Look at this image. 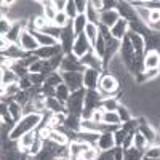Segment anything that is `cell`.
<instances>
[{
	"mask_svg": "<svg viewBox=\"0 0 160 160\" xmlns=\"http://www.w3.org/2000/svg\"><path fill=\"white\" fill-rule=\"evenodd\" d=\"M29 78H31L34 87H42L45 83V80H47V77L43 74H29Z\"/></svg>",
	"mask_w": 160,
	"mask_h": 160,
	"instance_id": "44",
	"label": "cell"
},
{
	"mask_svg": "<svg viewBox=\"0 0 160 160\" xmlns=\"http://www.w3.org/2000/svg\"><path fill=\"white\" fill-rule=\"evenodd\" d=\"M155 21H160V11L158 10H151L149 22H155Z\"/></svg>",
	"mask_w": 160,
	"mask_h": 160,
	"instance_id": "57",
	"label": "cell"
},
{
	"mask_svg": "<svg viewBox=\"0 0 160 160\" xmlns=\"http://www.w3.org/2000/svg\"><path fill=\"white\" fill-rule=\"evenodd\" d=\"M101 151L98 149V146H90V148H87L82 154V160H98Z\"/></svg>",
	"mask_w": 160,
	"mask_h": 160,
	"instance_id": "35",
	"label": "cell"
},
{
	"mask_svg": "<svg viewBox=\"0 0 160 160\" xmlns=\"http://www.w3.org/2000/svg\"><path fill=\"white\" fill-rule=\"evenodd\" d=\"M93 51H95V53H96V55H98L101 59L104 58V53H106V40H104L101 35L98 37L96 43L93 45Z\"/></svg>",
	"mask_w": 160,
	"mask_h": 160,
	"instance_id": "37",
	"label": "cell"
},
{
	"mask_svg": "<svg viewBox=\"0 0 160 160\" xmlns=\"http://www.w3.org/2000/svg\"><path fill=\"white\" fill-rule=\"evenodd\" d=\"M48 141L55 142V144H58V146H68V144H69V138H68V135H66V133H64L61 128H58V130H51V135H50Z\"/></svg>",
	"mask_w": 160,
	"mask_h": 160,
	"instance_id": "22",
	"label": "cell"
},
{
	"mask_svg": "<svg viewBox=\"0 0 160 160\" xmlns=\"http://www.w3.org/2000/svg\"><path fill=\"white\" fill-rule=\"evenodd\" d=\"M91 2H93V7H95L99 13L104 10V2H102V0H91Z\"/></svg>",
	"mask_w": 160,
	"mask_h": 160,
	"instance_id": "58",
	"label": "cell"
},
{
	"mask_svg": "<svg viewBox=\"0 0 160 160\" xmlns=\"http://www.w3.org/2000/svg\"><path fill=\"white\" fill-rule=\"evenodd\" d=\"M142 157H144V152L142 151H138L135 148L125 149V160H141Z\"/></svg>",
	"mask_w": 160,
	"mask_h": 160,
	"instance_id": "39",
	"label": "cell"
},
{
	"mask_svg": "<svg viewBox=\"0 0 160 160\" xmlns=\"http://www.w3.org/2000/svg\"><path fill=\"white\" fill-rule=\"evenodd\" d=\"M142 62H144V71L158 69L160 68V53H157V51H144Z\"/></svg>",
	"mask_w": 160,
	"mask_h": 160,
	"instance_id": "16",
	"label": "cell"
},
{
	"mask_svg": "<svg viewBox=\"0 0 160 160\" xmlns=\"http://www.w3.org/2000/svg\"><path fill=\"white\" fill-rule=\"evenodd\" d=\"M18 82H19V78L15 74V71L2 66V87H8L11 83H18Z\"/></svg>",
	"mask_w": 160,
	"mask_h": 160,
	"instance_id": "24",
	"label": "cell"
},
{
	"mask_svg": "<svg viewBox=\"0 0 160 160\" xmlns=\"http://www.w3.org/2000/svg\"><path fill=\"white\" fill-rule=\"evenodd\" d=\"M101 71L96 69H85L83 72V87L87 90H96L99 85V78H101Z\"/></svg>",
	"mask_w": 160,
	"mask_h": 160,
	"instance_id": "10",
	"label": "cell"
},
{
	"mask_svg": "<svg viewBox=\"0 0 160 160\" xmlns=\"http://www.w3.org/2000/svg\"><path fill=\"white\" fill-rule=\"evenodd\" d=\"M98 93L101 95L102 99L106 98H111L114 93H117L118 90V80L115 75L112 74H102L101 78H99V85H98Z\"/></svg>",
	"mask_w": 160,
	"mask_h": 160,
	"instance_id": "3",
	"label": "cell"
},
{
	"mask_svg": "<svg viewBox=\"0 0 160 160\" xmlns=\"http://www.w3.org/2000/svg\"><path fill=\"white\" fill-rule=\"evenodd\" d=\"M80 64H82L85 69H96V71H102V69H104L102 59H101L93 50L88 51L87 55L80 59Z\"/></svg>",
	"mask_w": 160,
	"mask_h": 160,
	"instance_id": "8",
	"label": "cell"
},
{
	"mask_svg": "<svg viewBox=\"0 0 160 160\" xmlns=\"http://www.w3.org/2000/svg\"><path fill=\"white\" fill-rule=\"evenodd\" d=\"M98 160H115V158H114V149L101 152L99 157H98Z\"/></svg>",
	"mask_w": 160,
	"mask_h": 160,
	"instance_id": "51",
	"label": "cell"
},
{
	"mask_svg": "<svg viewBox=\"0 0 160 160\" xmlns=\"http://www.w3.org/2000/svg\"><path fill=\"white\" fill-rule=\"evenodd\" d=\"M72 19H69L68 18V15H66L64 11H61V13H58L56 15V18H55V21H53V24L56 26V28H59V29H64L66 26H68L69 22H71Z\"/></svg>",
	"mask_w": 160,
	"mask_h": 160,
	"instance_id": "36",
	"label": "cell"
},
{
	"mask_svg": "<svg viewBox=\"0 0 160 160\" xmlns=\"http://www.w3.org/2000/svg\"><path fill=\"white\" fill-rule=\"evenodd\" d=\"M130 32V22L127 21V19H122L120 18L112 28H111V34H112V37L115 38V40H122L127 37V34Z\"/></svg>",
	"mask_w": 160,
	"mask_h": 160,
	"instance_id": "13",
	"label": "cell"
},
{
	"mask_svg": "<svg viewBox=\"0 0 160 160\" xmlns=\"http://www.w3.org/2000/svg\"><path fill=\"white\" fill-rule=\"evenodd\" d=\"M47 109L51 114H61V112H66V106L62 102H59L56 98H47Z\"/></svg>",
	"mask_w": 160,
	"mask_h": 160,
	"instance_id": "27",
	"label": "cell"
},
{
	"mask_svg": "<svg viewBox=\"0 0 160 160\" xmlns=\"http://www.w3.org/2000/svg\"><path fill=\"white\" fill-rule=\"evenodd\" d=\"M69 96H71V90L68 88V85H66V83H61V85H58V87H56L55 98H56L59 102H62V104L66 106V102H68Z\"/></svg>",
	"mask_w": 160,
	"mask_h": 160,
	"instance_id": "29",
	"label": "cell"
},
{
	"mask_svg": "<svg viewBox=\"0 0 160 160\" xmlns=\"http://www.w3.org/2000/svg\"><path fill=\"white\" fill-rule=\"evenodd\" d=\"M11 26H13V22L8 18H2V19H0V37H5L10 32Z\"/></svg>",
	"mask_w": 160,
	"mask_h": 160,
	"instance_id": "42",
	"label": "cell"
},
{
	"mask_svg": "<svg viewBox=\"0 0 160 160\" xmlns=\"http://www.w3.org/2000/svg\"><path fill=\"white\" fill-rule=\"evenodd\" d=\"M101 133H91V131H78V141H83L88 146H96Z\"/></svg>",
	"mask_w": 160,
	"mask_h": 160,
	"instance_id": "26",
	"label": "cell"
},
{
	"mask_svg": "<svg viewBox=\"0 0 160 160\" xmlns=\"http://www.w3.org/2000/svg\"><path fill=\"white\" fill-rule=\"evenodd\" d=\"M127 37L130 38L131 47H133V50H135V55H136V56H142L144 51H146V38H144V35L130 31V32L127 34Z\"/></svg>",
	"mask_w": 160,
	"mask_h": 160,
	"instance_id": "11",
	"label": "cell"
},
{
	"mask_svg": "<svg viewBox=\"0 0 160 160\" xmlns=\"http://www.w3.org/2000/svg\"><path fill=\"white\" fill-rule=\"evenodd\" d=\"M118 19H120V15L115 8L114 10H104L99 15V24L104 26V28H108V29H111Z\"/></svg>",
	"mask_w": 160,
	"mask_h": 160,
	"instance_id": "14",
	"label": "cell"
},
{
	"mask_svg": "<svg viewBox=\"0 0 160 160\" xmlns=\"http://www.w3.org/2000/svg\"><path fill=\"white\" fill-rule=\"evenodd\" d=\"M38 3L42 5L45 19H48L50 22L55 21V18H56V15H58V11H56V8H55V5H53L51 0H42V2H38Z\"/></svg>",
	"mask_w": 160,
	"mask_h": 160,
	"instance_id": "19",
	"label": "cell"
},
{
	"mask_svg": "<svg viewBox=\"0 0 160 160\" xmlns=\"http://www.w3.org/2000/svg\"><path fill=\"white\" fill-rule=\"evenodd\" d=\"M8 111H10V114H11V117H13L15 122H19V120L22 118V106L19 102H16V101L10 102L8 104Z\"/></svg>",
	"mask_w": 160,
	"mask_h": 160,
	"instance_id": "32",
	"label": "cell"
},
{
	"mask_svg": "<svg viewBox=\"0 0 160 160\" xmlns=\"http://www.w3.org/2000/svg\"><path fill=\"white\" fill-rule=\"evenodd\" d=\"M37 138H38L37 131H29V133H26L24 136H21V138L18 139V149L22 151V152H29V149L32 148V144L35 142Z\"/></svg>",
	"mask_w": 160,
	"mask_h": 160,
	"instance_id": "17",
	"label": "cell"
},
{
	"mask_svg": "<svg viewBox=\"0 0 160 160\" xmlns=\"http://www.w3.org/2000/svg\"><path fill=\"white\" fill-rule=\"evenodd\" d=\"M85 95H87V88H82V90H77V91L71 93L68 102H66V112L82 117V112L85 109Z\"/></svg>",
	"mask_w": 160,
	"mask_h": 160,
	"instance_id": "2",
	"label": "cell"
},
{
	"mask_svg": "<svg viewBox=\"0 0 160 160\" xmlns=\"http://www.w3.org/2000/svg\"><path fill=\"white\" fill-rule=\"evenodd\" d=\"M118 104H120V102H118V99H117V98H114V96H111V98L102 99L101 109H102V111H108V112H114V111H117Z\"/></svg>",
	"mask_w": 160,
	"mask_h": 160,
	"instance_id": "34",
	"label": "cell"
},
{
	"mask_svg": "<svg viewBox=\"0 0 160 160\" xmlns=\"http://www.w3.org/2000/svg\"><path fill=\"white\" fill-rule=\"evenodd\" d=\"M99 15L101 13L93 7V2H88V5H87V11H85V16H87V19H88V22H91V24H98L99 26Z\"/></svg>",
	"mask_w": 160,
	"mask_h": 160,
	"instance_id": "30",
	"label": "cell"
},
{
	"mask_svg": "<svg viewBox=\"0 0 160 160\" xmlns=\"http://www.w3.org/2000/svg\"><path fill=\"white\" fill-rule=\"evenodd\" d=\"M117 114H118L120 120H122V123H125V122H128V120H131V114H130V111L125 108V106H122V104H118Z\"/></svg>",
	"mask_w": 160,
	"mask_h": 160,
	"instance_id": "43",
	"label": "cell"
},
{
	"mask_svg": "<svg viewBox=\"0 0 160 160\" xmlns=\"http://www.w3.org/2000/svg\"><path fill=\"white\" fill-rule=\"evenodd\" d=\"M141 160H160V158H152V157H146V155H144Z\"/></svg>",
	"mask_w": 160,
	"mask_h": 160,
	"instance_id": "59",
	"label": "cell"
},
{
	"mask_svg": "<svg viewBox=\"0 0 160 160\" xmlns=\"http://www.w3.org/2000/svg\"><path fill=\"white\" fill-rule=\"evenodd\" d=\"M158 74H160L158 69H148V71L142 72V75H141L139 78H141V80H152V78L158 77Z\"/></svg>",
	"mask_w": 160,
	"mask_h": 160,
	"instance_id": "46",
	"label": "cell"
},
{
	"mask_svg": "<svg viewBox=\"0 0 160 160\" xmlns=\"http://www.w3.org/2000/svg\"><path fill=\"white\" fill-rule=\"evenodd\" d=\"M138 131H139L141 135L146 138V141L149 142V146H152V144H154V141H155V138H157V131H155L151 125H148V122H144L142 118H141V123H139Z\"/></svg>",
	"mask_w": 160,
	"mask_h": 160,
	"instance_id": "18",
	"label": "cell"
},
{
	"mask_svg": "<svg viewBox=\"0 0 160 160\" xmlns=\"http://www.w3.org/2000/svg\"><path fill=\"white\" fill-rule=\"evenodd\" d=\"M61 75H62V82L68 85L71 93L85 88L83 87V72H61Z\"/></svg>",
	"mask_w": 160,
	"mask_h": 160,
	"instance_id": "5",
	"label": "cell"
},
{
	"mask_svg": "<svg viewBox=\"0 0 160 160\" xmlns=\"http://www.w3.org/2000/svg\"><path fill=\"white\" fill-rule=\"evenodd\" d=\"M114 158L115 160H125V149L123 148H114Z\"/></svg>",
	"mask_w": 160,
	"mask_h": 160,
	"instance_id": "52",
	"label": "cell"
},
{
	"mask_svg": "<svg viewBox=\"0 0 160 160\" xmlns=\"http://www.w3.org/2000/svg\"><path fill=\"white\" fill-rule=\"evenodd\" d=\"M53 5H55L56 11L61 13L66 10V5H68V0H53Z\"/></svg>",
	"mask_w": 160,
	"mask_h": 160,
	"instance_id": "50",
	"label": "cell"
},
{
	"mask_svg": "<svg viewBox=\"0 0 160 160\" xmlns=\"http://www.w3.org/2000/svg\"><path fill=\"white\" fill-rule=\"evenodd\" d=\"M83 34H85V37L88 38V42L91 43V48H93V45L96 43V40H98V37H99V26H98V24L88 22Z\"/></svg>",
	"mask_w": 160,
	"mask_h": 160,
	"instance_id": "23",
	"label": "cell"
},
{
	"mask_svg": "<svg viewBox=\"0 0 160 160\" xmlns=\"http://www.w3.org/2000/svg\"><path fill=\"white\" fill-rule=\"evenodd\" d=\"M42 120H43V114H38V112L31 114V115H24L19 122H16V125L10 131V139L18 141L26 133L35 131L40 127V123H42Z\"/></svg>",
	"mask_w": 160,
	"mask_h": 160,
	"instance_id": "1",
	"label": "cell"
},
{
	"mask_svg": "<svg viewBox=\"0 0 160 160\" xmlns=\"http://www.w3.org/2000/svg\"><path fill=\"white\" fill-rule=\"evenodd\" d=\"M133 135H135V133H128V135H127V138H125V141H123V144H122L123 149L133 148Z\"/></svg>",
	"mask_w": 160,
	"mask_h": 160,
	"instance_id": "55",
	"label": "cell"
},
{
	"mask_svg": "<svg viewBox=\"0 0 160 160\" xmlns=\"http://www.w3.org/2000/svg\"><path fill=\"white\" fill-rule=\"evenodd\" d=\"M87 148H90V146L87 144V142H83V141H71L69 144H68V151H69V155H80L82 157V154H83V151L87 149Z\"/></svg>",
	"mask_w": 160,
	"mask_h": 160,
	"instance_id": "25",
	"label": "cell"
},
{
	"mask_svg": "<svg viewBox=\"0 0 160 160\" xmlns=\"http://www.w3.org/2000/svg\"><path fill=\"white\" fill-rule=\"evenodd\" d=\"M87 5H88L87 0H75V7H77V13H78V15H85Z\"/></svg>",
	"mask_w": 160,
	"mask_h": 160,
	"instance_id": "49",
	"label": "cell"
},
{
	"mask_svg": "<svg viewBox=\"0 0 160 160\" xmlns=\"http://www.w3.org/2000/svg\"><path fill=\"white\" fill-rule=\"evenodd\" d=\"M148 29L151 31V34H160V21L148 22Z\"/></svg>",
	"mask_w": 160,
	"mask_h": 160,
	"instance_id": "53",
	"label": "cell"
},
{
	"mask_svg": "<svg viewBox=\"0 0 160 160\" xmlns=\"http://www.w3.org/2000/svg\"><path fill=\"white\" fill-rule=\"evenodd\" d=\"M45 83H48V85H51V87H58V85H61V83H64L62 82V75H61V72H53L51 75H48L47 77V80H45Z\"/></svg>",
	"mask_w": 160,
	"mask_h": 160,
	"instance_id": "40",
	"label": "cell"
},
{
	"mask_svg": "<svg viewBox=\"0 0 160 160\" xmlns=\"http://www.w3.org/2000/svg\"><path fill=\"white\" fill-rule=\"evenodd\" d=\"M146 157H152V158H160V146H149L144 151Z\"/></svg>",
	"mask_w": 160,
	"mask_h": 160,
	"instance_id": "45",
	"label": "cell"
},
{
	"mask_svg": "<svg viewBox=\"0 0 160 160\" xmlns=\"http://www.w3.org/2000/svg\"><path fill=\"white\" fill-rule=\"evenodd\" d=\"M102 123H106V125H122V120H120V117H118L117 111H114V112H108V111H104Z\"/></svg>",
	"mask_w": 160,
	"mask_h": 160,
	"instance_id": "33",
	"label": "cell"
},
{
	"mask_svg": "<svg viewBox=\"0 0 160 160\" xmlns=\"http://www.w3.org/2000/svg\"><path fill=\"white\" fill-rule=\"evenodd\" d=\"M62 53V48H61V43H56V45H53V47H40L38 50H35L32 55H35L38 59H51L53 56H56V55H61Z\"/></svg>",
	"mask_w": 160,
	"mask_h": 160,
	"instance_id": "12",
	"label": "cell"
},
{
	"mask_svg": "<svg viewBox=\"0 0 160 160\" xmlns=\"http://www.w3.org/2000/svg\"><path fill=\"white\" fill-rule=\"evenodd\" d=\"M64 128H68V130H71V131L78 133L80 130H82V117H80V115H72V114H68V118H66Z\"/></svg>",
	"mask_w": 160,
	"mask_h": 160,
	"instance_id": "21",
	"label": "cell"
},
{
	"mask_svg": "<svg viewBox=\"0 0 160 160\" xmlns=\"http://www.w3.org/2000/svg\"><path fill=\"white\" fill-rule=\"evenodd\" d=\"M32 87H34V85H32V82H31L29 75H28V77H22V78H19V88H21V90H24V91H29Z\"/></svg>",
	"mask_w": 160,
	"mask_h": 160,
	"instance_id": "47",
	"label": "cell"
},
{
	"mask_svg": "<svg viewBox=\"0 0 160 160\" xmlns=\"http://www.w3.org/2000/svg\"><path fill=\"white\" fill-rule=\"evenodd\" d=\"M0 43H2V45H0V50H2V53H5V51L11 47V43L8 42L5 37H0Z\"/></svg>",
	"mask_w": 160,
	"mask_h": 160,
	"instance_id": "56",
	"label": "cell"
},
{
	"mask_svg": "<svg viewBox=\"0 0 160 160\" xmlns=\"http://www.w3.org/2000/svg\"><path fill=\"white\" fill-rule=\"evenodd\" d=\"M127 135L128 133L120 127L117 131H114V139H115V148H122V144H123V141H125V138H127Z\"/></svg>",
	"mask_w": 160,
	"mask_h": 160,
	"instance_id": "41",
	"label": "cell"
},
{
	"mask_svg": "<svg viewBox=\"0 0 160 160\" xmlns=\"http://www.w3.org/2000/svg\"><path fill=\"white\" fill-rule=\"evenodd\" d=\"M32 35L37 38V42H38L40 47H53V45L59 43L56 38H53V37H50L48 34L40 32V31H32Z\"/></svg>",
	"mask_w": 160,
	"mask_h": 160,
	"instance_id": "20",
	"label": "cell"
},
{
	"mask_svg": "<svg viewBox=\"0 0 160 160\" xmlns=\"http://www.w3.org/2000/svg\"><path fill=\"white\" fill-rule=\"evenodd\" d=\"M102 117H104V111L102 109H96V111H93L90 120H93V122H96V123H102Z\"/></svg>",
	"mask_w": 160,
	"mask_h": 160,
	"instance_id": "48",
	"label": "cell"
},
{
	"mask_svg": "<svg viewBox=\"0 0 160 160\" xmlns=\"http://www.w3.org/2000/svg\"><path fill=\"white\" fill-rule=\"evenodd\" d=\"M115 10L118 11L120 18H122V19H127L128 22H136V21H139L136 10L130 5V2H117Z\"/></svg>",
	"mask_w": 160,
	"mask_h": 160,
	"instance_id": "7",
	"label": "cell"
},
{
	"mask_svg": "<svg viewBox=\"0 0 160 160\" xmlns=\"http://www.w3.org/2000/svg\"><path fill=\"white\" fill-rule=\"evenodd\" d=\"M98 149L101 152L104 151H111L115 148V139H114V133L111 131H102L101 135H99V139H98Z\"/></svg>",
	"mask_w": 160,
	"mask_h": 160,
	"instance_id": "15",
	"label": "cell"
},
{
	"mask_svg": "<svg viewBox=\"0 0 160 160\" xmlns=\"http://www.w3.org/2000/svg\"><path fill=\"white\" fill-rule=\"evenodd\" d=\"M64 13H66V15H68V18H69V19H72V21L78 16V13H77V7H75V0H68V5H66Z\"/></svg>",
	"mask_w": 160,
	"mask_h": 160,
	"instance_id": "38",
	"label": "cell"
},
{
	"mask_svg": "<svg viewBox=\"0 0 160 160\" xmlns=\"http://www.w3.org/2000/svg\"><path fill=\"white\" fill-rule=\"evenodd\" d=\"M75 32H74V28H72V21L66 26L62 29V34H61V38H59V43H61V48H62V53L66 56L72 53V47H74V42H75Z\"/></svg>",
	"mask_w": 160,
	"mask_h": 160,
	"instance_id": "4",
	"label": "cell"
},
{
	"mask_svg": "<svg viewBox=\"0 0 160 160\" xmlns=\"http://www.w3.org/2000/svg\"><path fill=\"white\" fill-rule=\"evenodd\" d=\"M87 24H88V19L85 15H78L74 21H72V28H74V32L75 35H82L85 32V28H87Z\"/></svg>",
	"mask_w": 160,
	"mask_h": 160,
	"instance_id": "28",
	"label": "cell"
},
{
	"mask_svg": "<svg viewBox=\"0 0 160 160\" xmlns=\"http://www.w3.org/2000/svg\"><path fill=\"white\" fill-rule=\"evenodd\" d=\"M91 43L88 42V38L85 37V34L82 35H77L75 37V42H74V47H72V55L78 59H82L88 51H91Z\"/></svg>",
	"mask_w": 160,
	"mask_h": 160,
	"instance_id": "6",
	"label": "cell"
},
{
	"mask_svg": "<svg viewBox=\"0 0 160 160\" xmlns=\"http://www.w3.org/2000/svg\"><path fill=\"white\" fill-rule=\"evenodd\" d=\"M133 148L138 149V151H142V152L149 148V142L146 141V138L139 131H135V135H133Z\"/></svg>",
	"mask_w": 160,
	"mask_h": 160,
	"instance_id": "31",
	"label": "cell"
},
{
	"mask_svg": "<svg viewBox=\"0 0 160 160\" xmlns=\"http://www.w3.org/2000/svg\"><path fill=\"white\" fill-rule=\"evenodd\" d=\"M19 47L26 51V53H34L35 50L40 48L38 42H37V38L32 35V32H29L28 29H26L21 35V40H19Z\"/></svg>",
	"mask_w": 160,
	"mask_h": 160,
	"instance_id": "9",
	"label": "cell"
},
{
	"mask_svg": "<svg viewBox=\"0 0 160 160\" xmlns=\"http://www.w3.org/2000/svg\"><path fill=\"white\" fill-rule=\"evenodd\" d=\"M146 7L149 10H158L160 11V0H146Z\"/></svg>",
	"mask_w": 160,
	"mask_h": 160,
	"instance_id": "54",
	"label": "cell"
}]
</instances>
